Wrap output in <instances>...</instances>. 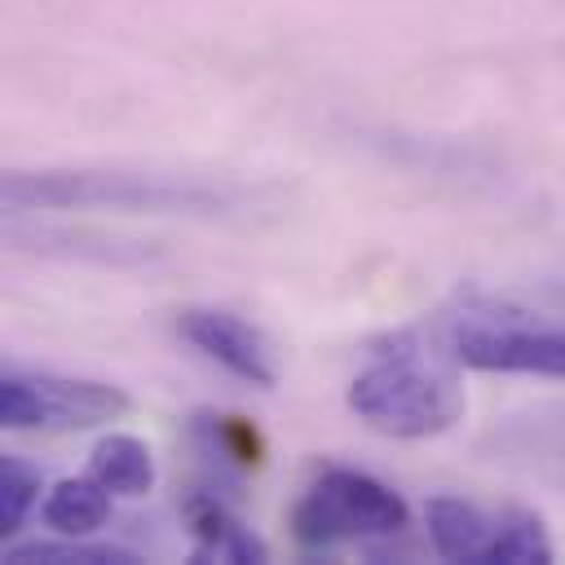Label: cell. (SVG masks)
Here are the masks:
<instances>
[{
    "label": "cell",
    "instance_id": "obj_12",
    "mask_svg": "<svg viewBox=\"0 0 565 565\" xmlns=\"http://www.w3.org/2000/svg\"><path fill=\"white\" fill-rule=\"evenodd\" d=\"M4 561L13 565H132L137 556L128 547H110V543H79L71 534L62 539H31V543H13L4 547Z\"/></svg>",
    "mask_w": 565,
    "mask_h": 565
},
{
    "label": "cell",
    "instance_id": "obj_1",
    "mask_svg": "<svg viewBox=\"0 0 565 565\" xmlns=\"http://www.w3.org/2000/svg\"><path fill=\"white\" fill-rule=\"evenodd\" d=\"M349 406L384 437H437L463 419V384L424 349H393L366 362L349 384Z\"/></svg>",
    "mask_w": 565,
    "mask_h": 565
},
{
    "label": "cell",
    "instance_id": "obj_14",
    "mask_svg": "<svg viewBox=\"0 0 565 565\" xmlns=\"http://www.w3.org/2000/svg\"><path fill=\"white\" fill-rule=\"evenodd\" d=\"M0 424L4 428H44V406H40L31 375L9 371L0 380Z\"/></svg>",
    "mask_w": 565,
    "mask_h": 565
},
{
    "label": "cell",
    "instance_id": "obj_10",
    "mask_svg": "<svg viewBox=\"0 0 565 565\" xmlns=\"http://www.w3.org/2000/svg\"><path fill=\"white\" fill-rule=\"evenodd\" d=\"M44 525L57 530V534H71V539H84L93 534L97 525H106L110 516V490L97 481V477H66L49 490L44 499Z\"/></svg>",
    "mask_w": 565,
    "mask_h": 565
},
{
    "label": "cell",
    "instance_id": "obj_9",
    "mask_svg": "<svg viewBox=\"0 0 565 565\" xmlns=\"http://www.w3.org/2000/svg\"><path fill=\"white\" fill-rule=\"evenodd\" d=\"M88 477H97L110 494H128V499H141L150 494L154 486V455L141 437L132 433H110L93 446L88 455Z\"/></svg>",
    "mask_w": 565,
    "mask_h": 565
},
{
    "label": "cell",
    "instance_id": "obj_3",
    "mask_svg": "<svg viewBox=\"0 0 565 565\" xmlns=\"http://www.w3.org/2000/svg\"><path fill=\"white\" fill-rule=\"evenodd\" d=\"M402 525H406L402 494L353 468H327L291 508V534L305 547H335L349 539L397 534Z\"/></svg>",
    "mask_w": 565,
    "mask_h": 565
},
{
    "label": "cell",
    "instance_id": "obj_11",
    "mask_svg": "<svg viewBox=\"0 0 565 565\" xmlns=\"http://www.w3.org/2000/svg\"><path fill=\"white\" fill-rule=\"evenodd\" d=\"M547 565L552 561V539L534 512H508L494 525L490 547L481 552V565Z\"/></svg>",
    "mask_w": 565,
    "mask_h": 565
},
{
    "label": "cell",
    "instance_id": "obj_5",
    "mask_svg": "<svg viewBox=\"0 0 565 565\" xmlns=\"http://www.w3.org/2000/svg\"><path fill=\"white\" fill-rule=\"evenodd\" d=\"M181 335L203 353L212 358L216 366H225L230 375H238L243 384H256V388H274L278 371H274V358H269V344L265 335L243 322L238 313H225V309H185L177 318Z\"/></svg>",
    "mask_w": 565,
    "mask_h": 565
},
{
    "label": "cell",
    "instance_id": "obj_4",
    "mask_svg": "<svg viewBox=\"0 0 565 565\" xmlns=\"http://www.w3.org/2000/svg\"><path fill=\"white\" fill-rule=\"evenodd\" d=\"M446 358L468 371L565 380V327L534 318H468L446 335Z\"/></svg>",
    "mask_w": 565,
    "mask_h": 565
},
{
    "label": "cell",
    "instance_id": "obj_13",
    "mask_svg": "<svg viewBox=\"0 0 565 565\" xmlns=\"http://www.w3.org/2000/svg\"><path fill=\"white\" fill-rule=\"evenodd\" d=\"M35 499H40V468L18 455H4L0 459V534H13L35 508Z\"/></svg>",
    "mask_w": 565,
    "mask_h": 565
},
{
    "label": "cell",
    "instance_id": "obj_7",
    "mask_svg": "<svg viewBox=\"0 0 565 565\" xmlns=\"http://www.w3.org/2000/svg\"><path fill=\"white\" fill-rule=\"evenodd\" d=\"M424 516H428V539L446 561H477L481 565V552L494 539V521L477 503L455 499V494H437V499H428Z\"/></svg>",
    "mask_w": 565,
    "mask_h": 565
},
{
    "label": "cell",
    "instance_id": "obj_6",
    "mask_svg": "<svg viewBox=\"0 0 565 565\" xmlns=\"http://www.w3.org/2000/svg\"><path fill=\"white\" fill-rule=\"evenodd\" d=\"M40 406H44V428H93L106 419H119L132 402L115 384L97 380H66V375H31Z\"/></svg>",
    "mask_w": 565,
    "mask_h": 565
},
{
    "label": "cell",
    "instance_id": "obj_8",
    "mask_svg": "<svg viewBox=\"0 0 565 565\" xmlns=\"http://www.w3.org/2000/svg\"><path fill=\"white\" fill-rule=\"evenodd\" d=\"M185 521H190L199 561H265V543L243 521H234L216 499L194 494L185 503Z\"/></svg>",
    "mask_w": 565,
    "mask_h": 565
},
{
    "label": "cell",
    "instance_id": "obj_2",
    "mask_svg": "<svg viewBox=\"0 0 565 565\" xmlns=\"http://www.w3.org/2000/svg\"><path fill=\"white\" fill-rule=\"evenodd\" d=\"M4 203L26 207H132V212H194L216 207L221 190L168 181L146 172H9Z\"/></svg>",
    "mask_w": 565,
    "mask_h": 565
}]
</instances>
